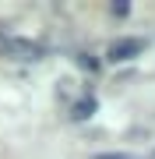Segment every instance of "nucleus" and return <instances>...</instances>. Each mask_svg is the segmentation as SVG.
<instances>
[{
  "label": "nucleus",
  "mask_w": 155,
  "mask_h": 159,
  "mask_svg": "<svg viewBox=\"0 0 155 159\" xmlns=\"http://www.w3.org/2000/svg\"><path fill=\"white\" fill-rule=\"evenodd\" d=\"M0 53H7L14 60H42L46 46L35 39H21V35H0Z\"/></svg>",
  "instance_id": "nucleus-1"
},
{
  "label": "nucleus",
  "mask_w": 155,
  "mask_h": 159,
  "mask_svg": "<svg viewBox=\"0 0 155 159\" xmlns=\"http://www.w3.org/2000/svg\"><path fill=\"white\" fill-rule=\"evenodd\" d=\"M141 50H144L141 39H113V43H109V50H106V57L113 60V64H123V60H134Z\"/></svg>",
  "instance_id": "nucleus-2"
},
{
  "label": "nucleus",
  "mask_w": 155,
  "mask_h": 159,
  "mask_svg": "<svg viewBox=\"0 0 155 159\" xmlns=\"http://www.w3.org/2000/svg\"><path fill=\"white\" fill-rule=\"evenodd\" d=\"M95 106H99V102H95V96H85V99H78L74 106H71V120H88V117L95 113Z\"/></svg>",
  "instance_id": "nucleus-3"
}]
</instances>
